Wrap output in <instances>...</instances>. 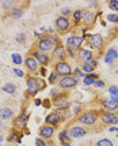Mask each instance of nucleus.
Masks as SVG:
<instances>
[{"instance_id":"f257e3e1","label":"nucleus","mask_w":118,"mask_h":146,"mask_svg":"<svg viewBox=\"0 0 118 146\" xmlns=\"http://www.w3.org/2000/svg\"><path fill=\"white\" fill-rule=\"evenodd\" d=\"M77 121L83 127H94L98 123V113L95 111H84L77 115Z\"/></svg>"},{"instance_id":"f03ea898","label":"nucleus","mask_w":118,"mask_h":146,"mask_svg":"<svg viewBox=\"0 0 118 146\" xmlns=\"http://www.w3.org/2000/svg\"><path fill=\"white\" fill-rule=\"evenodd\" d=\"M26 85H27L29 93H30V94H34V93H37V92H39V90L42 89V86H44L45 83L42 82V79L38 78V76H30V78H27Z\"/></svg>"},{"instance_id":"7ed1b4c3","label":"nucleus","mask_w":118,"mask_h":146,"mask_svg":"<svg viewBox=\"0 0 118 146\" xmlns=\"http://www.w3.org/2000/svg\"><path fill=\"white\" fill-rule=\"evenodd\" d=\"M77 83H79V79L77 78H75L73 75H67V76H61L60 78V81L57 82L58 85V88L60 89H73L77 86Z\"/></svg>"},{"instance_id":"20e7f679","label":"nucleus","mask_w":118,"mask_h":146,"mask_svg":"<svg viewBox=\"0 0 118 146\" xmlns=\"http://www.w3.org/2000/svg\"><path fill=\"white\" fill-rule=\"evenodd\" d=\"M87 42L92 49H96V51H102V49H103V45H105L103 37H102L100 34H98V33L88 34L87 36Z\"/></svg>"},{"instance_id":"39448f33","label":"nucleus","mask_w":118,"mask_h":146,"mask_svg":"<svg viewBox=\"0 0 118 146\" xmlns=\"http://www.w3.org/2000/svg\"><path fill=\"white\" fill-rule=\"evenodd\" d=\"M98 117L100 119V121L106 124V126H115L118 124V117L115 112H107V111H102L99 115H98Z\"/></svg>"},{"instance_id":"423d86ee","label":"nucleus","mask_w":118,"mask_h":146,"mask_svg":"<svg viewBox=\"0 0 118 146\" xmlns=\"http://www.w3.org/2000/svg\"><path fill=\"white\" fill-rule=\"evenodd\" d=\"M84 36H80V34H73V36H69L67 38V48H71V49H80L83 42H84Z\"/></svg>"},{"instance_id":"0eeeda50","label":"nucleus","mask_w":118,"mask_h":146,"mask_svg":"<svg viewBox=\"0 0 118 146\" xmlns=\"http://www.w3.org/2000/svg\"><path fill=\"white\" fill-rule=\"evenodd\" d=\"M54 27H56L57 32L60 33H65L69 30V27H71V19L68 17H57L54 19Z\"/></svg>"},{"instance_id":"6e6552de","label":"nucleus","mask_w":118,"mask_h":146,"mask_svg":"<svg viewBox=\"0 0 118 146\" xmlns=\"http://www.w3.org/2000/svg\"><path fill=\"white\" fill-rule=\"evenodd\" d=\"M54 71H56L57 74L60 76H67V75H72V67H71V64L68 62H65V60H62V62H57L54 64Z\"/></svg>"},{"instance_id":"1a4fd4ad","label":"nucleus","mask_w":118,"mask_h":146,"mask_svg":"<svg viewBox=\"0 0 118 146\" xmlns=\"http://www.w3.org/2000/svg\"><path fill=\"white\" fill-rule=\"evenodd\" d=\"M68 133H69V135H71V138L79 139V138H83V137L87 135V128L80 126V124H72V126L68 128Z\"/></svg>"},{"instance_id":"9d476101","label":"nucleus","mask_w":118,"mask_h":146,"mask_svg":"<svg viewBox=\"0 0 118 146\" xmlns=\"http://www.w3.org/2000/svg\"><path fill=\"white\" fill-rule=\"evenodd\" d=\"M54 49V45L50 42L49 37H42L38 40L37 42V51L44 52V53H48V52H52Z\"/></svg>"},{"instance_id":"9b49d317","label":"nucleus","mask_w":118,"mask_h":146,"mask_svg":"<svg viewBox=\"0 0 118 146\" xmlns=\"http://www.w3.org/2000/svg\"><path fill=\"white\" fill-rule=\"evenodd\" d=\"M23 63H25L26 68L30 71V72H33V74H37L38 71L41 70V66L38 64V62L31 55H29V56L26 57L25 60H23Z\"/></svg>"},{"instance_id":"f8f14e48","label":"nucleus","mask_w":118,"mask_h":146,"mask_svg":"<svg viewBox=\"0 0 118 146\" xmlns=\"http://www.w3.org/2000/svg\"><path fill=\"white\" fill-rule=\"evenodd\" d=\"M76 57L77 60L81 62V63H86V62H91L94 59V53L90 49H86V48H80L76 51Z\"/></svg>"},{"instance_id":"ddd939ff","label":"nucleus","mask_w":118,"mask_h":146,"mask_svg":"<svg viewBox=\"0 0 118 146\" xmlns=\"http://www.w3.org/2000/svg\"><path fill=\"white\" fill-rule=\"evenodd\" d=\"M53 105L58 109H67L71 105V101L65 94H60L53 98Z\"/></svg>"},{"instance_id":"4468645a","label":"nucleus","mask_w":118,"mask_h":146,"mask_svg":"<svg viewBox=\"0 0 118 146\" xmlns=\"http://www.w3.org/2000/svg\"><path fill=\"white\" fill-rule=\"evenodd\" d=\"M45 121H46V124L56 127L57 124H60V123L62 121V116H61V113H60L58 111H53V112H50V113L46 116Z\"/></svg>"},{"instance_id":"2eb2a0df","label":"nucleus","mask_w":118,"mask_h":146,"mask_svg":"<svg viewBox=\"0 0 118 146\" xmlns=\"http://www.w3.org/2000/svg\"><path fill=\"white\" fill-rule=\"evenodd\" d=\"M27 120H29V117H27V115L26 113H19L15 119H14V128H16L18 131H22L23 128H26L27 126Z\"/></svg>"},{"instance_id":"dca6fc26","label":"nucleus","mask_w":118,"mask_h":146,"mask_svg":"<svg viewBox=\"0 0 118 146\" xmlns=\"http://www.w3.org/2000/svg\"><path fill=\"white\" fill-rule=\"evenodd\" d=\"M54 130H56V127L49 126V124L45 123L44 126L39 128V138H42V139H45V141L50 139V138L54 135Z\"/></svg>"},{"instance_id":"f3484780","label":"nucleus","mask_w":118,"mask_h":146,"mask_svg":"<svg viewBox=\"0 0 118 146\" xmlns=\"http://www.w3.org/2000/svg\"><path fill=\"white\" fill-rule=\"evenodd\" d=\"M30 55L37 60L39 66H48V64H49L50 59H49V56H48V53H44V52H39V51H37V49H34Z\"/></svg>"},{"instance_id":"a211bd4d","label":"nucleus","mask_w":118,"mask_h":146,"mask_svg":"<svg viewBox=\"0 0 118 146\" xmlns=\"http://www.w3.org/2000/svg\"><path fill=\"white\" fill-rule=\"evenodd\" d=\"M65 56H67V52H65V46L64 45H57L54 46V49L52 51V57L56 59L57 62H62L65 60Z\"/></svg>"},{"instance_id":"6ab92c4d","label":"nucleus","mask_w":118,"mask_h":146,"mask_svg":"<svg viewBox=\"0 0 118 146\" xmlns=\"http://www.w3.org/2000/svg\"><path fill=\"white\" fill-rule=\"evenodd\" d=\"M102 107H103V111H107V112H117L118 109V101H114L111 98H103L102 101Z\"/></svg>"},{"instance_id":"aec40b11","label":"nucleus","mask_w":118,"mask_h":146,"mask_svg":"<svg viewBox=\"0 0 118 146\" xmlns=\"http://www.w3.org/2000/svg\"><path fill=\"white\" fill-rule=\"evenodd\" d=\"M96 66H98V62L92 59L91 62H86V63H81V68L80 70L87 75V74H94V71L96 68Z\"/></svg>"},{"instance_id":"412c9836","label":"nucleus","mask_w":118,"mask_h":146,"mask_svg":"<svg viewBox=\"0 0 118 146\" xmlns=\"http://www.w3.org/2000/svg\"><path fill=\"white\" fill-rule=\"evenodd\" d=\"M117 59H118L117 49H115L114 46L109 48V51L106 52V55H105V62L107 64H113V63H114V60H117Z\"/></svg>"},{"instance_id":"4be33fe9","label":"nucleus","mask_w":118,"mask_h":146,"mask_svg":"<svg viewBox=\"0 0 118 146\" xmlns=\"http://www.w3.org/2000/svg\"><path fill=\"white\" fill-rule=\"evenodd\" d=\"M81 21L84 22L86 26L92 25L94 21H95V13H92L91 10H83V18H81Z\"/></svg>"},{"instance_id":"5701e85b","label":"nucleus","mask_w":118,"mask_h":146,"mask_svg":"<svg viewBox=\"0 0 118 146\" xmlns=\"http://www.w3.org/2000/svg\"><path fill=\"white\" fill-rule=\"evenodd\" d=\"M14 116V111L11 108H7V107H3L0 108V119L1 120H8Z\"/></svg>"},{"instance_id":"b1692460","label":"nucleus","mask_w":118,"mask_h":146,"mask_svg":"<svg viewBox=\"0 0 118 146\" xmlns=\"http://www.w3.org/2000/svg\"><path fill=\"white\" fill-rule=\"evenodd\" d=\"M23 14H25V10L22 7H14L12 10L10 11V17L12 19H15V21H18V19H20L23 17Z\"/></svg>"},{"instance_id":"393cba45","label":"nucleus","mask_w":118,"mask_h":146,"mask_svg":"<svg viewBox=\"0 0 118 146\" xmlns=\"http://www.w3.org/2000/svg\"><path fill=\"white\" fill-rule=\"evenodd\" d=\"M98 79H99L98 74H87V75L84 76V79H83V83H84L86 86H91V85H94V82L98 81Z\"/></svg>"},{"instance_id":"a878e982","label":"nucleus","mask_w":118,"mask_h":146,"mask_svg":"<svg viewBox=\"0 0 118 146\" xmlns=\"http://www.w3.org/2000/svg\"><path fill=\"white\" fill-rule=\"evenodd\" d=\"M1 90H3L4 93H7V94H14V93L16 92V86H15L14 83L8 82V83H6V85L1 86Z\"/></svg>"},{"instance_id":"bb28decb","label":"nucleus","mask_w":118,"mask_h":146,"mask_svg":"<svg viewBox=\"0 0 118 146\" xmlns=\"http://www.w3.org/2000/svg\"><path fill=\"white\" fill-rule=\"evenodd\" d=\"M58 139L61 141L62 143H71V135H69L68 130H64V131H61V133L58 134Z\"/></svg>"},{"instance_id":"cd10ccee","label":"nucleus","mask_w":118,"mask_h":146,"mask_svg":"<svg viewBox=\"0 0 118 146\" xmlns=\"http://www.w3.org/2000/svg\"><path fill=\"white\" fill-rule=\"evenodd\" d=\"M109 94H110V98L114 100V101H118V86L117 85H111L109 88Z\"/></svg>"},{"instance_id":"c85d7f7f","label":"nucleus","mask_w":118,"mask_h":146,"mask_svg":"<svg viewBox=\"0 0 118 146\" xmlns=\"http://www.w3.org/2000/svg\"><path fill=\"white\" fill-rule=\"evenodd\" d=\"M81 18H83V10H76V11L72 13V19H73V22L76 25L81 22Z\"/></svg>"},{"instance_id":"c756f323","label":"nucleus","mask_w":118,"mask_h":146,"mask_svg":"<svg viewBox=\"0 0 118 146\" xmlns=\"http://www.w3.org/2000/svg\"><path fill=\"white\" fill-rule=\"evenodd\" d=\"M1 7L4 8V10H12L14 7H15V1L12 0H4V1H1Z\"/></svg>"},{"instance_id":"7c9ffc66","label":"nucleus","mask_w":118,"mask_h":146,"mask_svg":"<svg viewBox=\"0 0 118 146\" xmlns=\"http://www.w3.org/2000/svg\"><path fill=\"white\" fill-rule=\"evenodd\" d=\"M11 59H12L14 64H16V66H20V64L23 63V57H22V55H19V53H12Z\"/></svg>"},{"instance_id":"2f4dec72","label":"nucleus","mask_w":118,"mask_h":146,"mask_svg":"<svg viewBox=\"0 0 118 146\" xmlns=\"http://www.w3.org/2000/svg\"><path fill=\"white\" fill-rule=\"evenodd\" d=\"M96 146H114V143L109 138H102L96 142Z\"/></svg>"},{"instance_id":"473e14b6","label":"nucleus","mask_w":118,"mask_h":146,"mask_svg":"<svg viewBox=\"0 0 118 146\" xmlns=\"http://www.w3.org/2000/svg\"><path fill=\"white\" fill-rule=\"evenodd\" d=\"M60 78H61V76L58 75L56 71H53V72L50 74V76H49V82L50 83H57L58 81H60Z\"/></svg>"},{"instance_id":"72a5a7b5","label":"nucleus","mask_w":118,"mask_h":146,"mask_svg":"<svg viewBox=\"0 0 118 146\" xmlns=\"http://www.w3.org/2000/svg\"><path fill=\"white\" fill-rule=\"evenodd\" d=\"M106 19L109 21V22H111V23H118V14H109Z\"/></svg>"},{"instance_id":"f704fd0d","label":"nucleus","mask_w":118,"mask_h":146,"mask_svg":"<svg viewBox=\"0 0 118 146\" xmlns=\"http://www.w3.org/2000/svg\"><path fill=\"white\" fill-rule=\"evenodd\" d=\"M109 8L113 10V11H115V13H118V0H111V1H109Z\"/></svg>"},{"instance_id":"c9c22d12","label":"nucleus","mask_w":118,"mask_h":146,"mask_svg":"<svg viewBox=\"0 0 118 146\" xmlns=\"http://www.w3.org/2000/svg\"><path fill=\"white\" fill-rule=\"evenodd\" d=\"M73 74H75L73 76H75V78H77V79H79V78L84 79V76H86V74H84V72H83L80 68H75V70H73Z\"/></svg>"},{"instance_id":"e433bc0d","label":"nucleus","mask_w":118,"mask_h":146,"mask_svg":"<svg viewBox=\"0 0 118 146\" xmlns=\"http://www.w3.org/2000/svg\"><path fill=\"white\" fill-rule=\"evenodd\" d=\"M65 52H67V55L69 57H76V51L75 49H71V48H67L65 46Z\"/></svg>"},{"instance_id":"4c0bfd02","label":"nucleus","mask_w":118,"mask_h":146,"mask_svg":"<svg viewBox=\"0 0 118 146\" xmlns=\"http://www.w3.org/2000/svg\"><path fill=\"white\" fill-rule=\"evenodd\" d=\"M94 86H95L96 89H102V88H105V82H103V81H100V79H98V81H95V82H94Z\"/></svg>"},{"instance_id":"58836bf2","label":"nucleus","mask_w":118,"mask_h":146,"mask_svg":"<svg viewBox=\"0 0 118 146\" xmlns=\"http://www.w3.org/2000/svg\"><path fill=\"white\" fill-rule=\"evenodd\" d=\"M35 146H48L46 141L42 139V138H37L35 139Z\"/></svg>"},{"instance_id":"ea45409f","label":"nucleus","mask_w":118,"mask_h":146,"mask_svg":"<svg viewBox=\"0 0 118 146\" xmlns=\"http://www.w3.org/2000/svg\"><path fill=\"white\" fill-rule=\"evenodd\" d=\"M12 71H14V74L16 76H19V78H23L25 76V72L22 70H19V68H12Z\"/></svg>"},{"instance_id":"a19ab883","label":"nucleus","mask_w":118,"mask_h":146,"mask_svg":"<svg viewBox=\"0 0 118 146\" xmlns=\"http://www.w3.org/2000/svg\"><path fill=\"white\" fill-rule=\"evenodd\" d=\"M25 40H26V36H25V34H23V33H19L18 37H16V41H18V42H23Z\"/></svg>"},{"instance_id":"79ce46f5","label":"nucleus","mask_w":118,"mask_h":146,"mask_svg":"<svg viewBox=\"0 0 118 146\" xmlns=\"http://www.w3.org/2000/svg\"><path fill=\"white\" fill-rule=\"evenodd\" d=\"M69 14H71L69 8H61V17H68Z\"/></svg>"},{"instance_id":"37998d69","label":"nucleus","mask_w":118,"mask_h":146,"mask_svg":"<svg viewBox=\"0 0 118 146\" xmlns=\"http://www.w3.org/2000/svg\"><path fill=\"white\" fill-rule=\"evenodd\" d=\"M79 112H80V107H75L73 113H75V115H79Z\"/></svg>"},{"instance_id":"c03bdc74","label":"nucleus","mask_w":118,"mask_h":146,"mask_svg":"<svg viewBox=\"0 0 118 146\" xmlns=\"http://www.w3.org/2000/svg\"><path fill=\"white\" fill-rule=\"evenodd\" d=\"M109 131H110V133H113V131H118V127H114V126H111V127L109 128Z\"/></svg>"},{"instance_id":"a18cd8bd","label":"nucleus","mask_w":118,"mask_h":146,"mask_svg":"<svg viewBox=\"0 0 118 146\" xmlns=\"http://www.w3.org/2000/svg\"><path fill=\"white\" fill-rule=\"evenodd\" d=\"M3 141H4V138H3V135H0V146L3 145Z\"/></svg>"},{"instance_id":"49530a36","label":"nucleus","mask_w":118,"mask_h":146,"mask_svg":"<svg viewBox=\"0 0 118 146\" xmlns=\"http://www.w3.org/2000/svg\"><path fill=\"white\" fill-rule=\"evenodd\" d=\"M3 127H4V124H3V121H1V119H0V130H1Z\"/></svg>"},{"instance_id":"de8ad7c7","label":"nucleus","mask_w":118,"mask_h":146,"mask_svg":"<svg viewBox=\"0 0 118 146\" xmlns=\"http://www.w3.org/2000/svg\"><path fill=\"white\" fill-rule=\"evenodd\" d=\"M62 146H71V143H62Z\"/></svg>"},{"instance_id":"09e8293b","label":"nucleus","mask_w":118,"mask_h":146,"mask_svg":"<svg viewBox=\"0 0 118 146\" xmlns=\"http://www.w3.org/2000/svg\"><path fill=\"white\" fill-rule=\"evenodd\" d=\"M6 146H16V145H14V143H8V145H6Z\"/></svg>"},{"instance_id":"8fccbe9b","label":"nucleus","mask_w":118,"mask_h":146,"mask_svg":"<svg viewBox=\"0 0 118 146\" xmlns=\"http://www.w3.org/2000/svg\"><path fill=\"white\" fill-rule=\"evenodd\" d=\"M115 115H117V117H118V109H117V112H115Z\"/></svg>"},{"instance_id":"3c124183","label":"nucleus","mask_w":118,"mask_h":146,"mask_svg":"<svg viewBox=\"0 0 118 146\" xmlns=\"http://www.w3.org/2000/svg\"><path fill=\"white\" fill-rule=\"evenodd\" d=\"M117 138H118V134H117Z\"/></svg>"}]
</instances>
